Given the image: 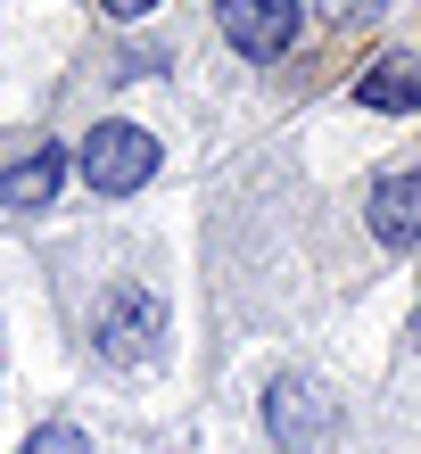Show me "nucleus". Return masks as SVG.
Masks as SVG:
<instances>
[{"mask_svg": "<svg viewBox=\"0 0 421 454\" xmlns=\"http://www.w3.org/2000/svg\"><path fill=\"white\" fill-rule=\"evenodd\" d=\"M265 430H273L281 454H306L314 438H331V396L314 380H298V372H281V380L265 388Z\"/></svg>", "mask_w": 421, "mask_h": 454, "instance_id": "nucleus-4", "label": "nucleus"}, {"mask_svg": "<svg viewBox=\"0 0 421 454\" xmlns=\"http://www.w3.org/2000/svg\"><path fill=\"white\" fill-rule=\"evenodd\" d=\"M157 174V141L141 124H99L91 141H83V182L99 199H124V191H141V182Z\"/></svg>", "mask_w": 421, "mask_h": 454, "instance_id": "nucleus-3", "label": "nucleus"}, {"mask_svg": "<svg viewBox=\"0 0 421 454\" xmlns=\"http://www.w3.org/2000/svg\"><path fill=\"white\" fill-rule=\"evenodd\" d=\"M99 9H108V17H149L157 0H99Z\"/></svg>", "mask_w": 421, "mask_h": 454, "instance_id": "nucleus-9", "label": "nucleus"}, {"mask_svg": "<svg viewBox=\"0 0 421 454\" xmlns=\"http://www.w3.org/2000/svg\"><path fill=\"white\" fill-rule=\"evenodd\" d=\"M413 347H421V306H413Z\"/></svg>", "mask_w": 421, "mask_h": 454, "instance_id": "nucleus-10", "label": "nucleus"}, {"mask_svg": "<svg viewBox=\"0 0 421 454\" xmlns=\"http://www.w3.org/2000/svg\"><path fill=\"white\" fill-rule=\"evenodd\" d=\"M91 339H99V356H108V364H149L157 339H166V306H157L149 289L124 281V289H108V298H99Z\"/></svg>", "mask_w": 421, "mask_h": 454, "instance_id": "nucleus-2", "label": "nucleus"}, {"mask_svg": "<svg viewBox=\"0 0 421 454\" xmlns=\"http://www.w3.org/2000/svg\"><path fill=\"white\" fill-rule=\"evenodd\" d=\"M215 25H223V42L240 50L248 67H273V59L298 50L306 9H298V0H215Z\"/></svg>", "mask_w": 421, "mask_h": 454, "instance_id": "nucleus-1", "label": "nucleus"}, {"mask_svg": "<svg viewBox=\"0 0 421 454\" xmlns=\"http://www.w3.org/2000/svg\"><path fill=\"white\" fill-rule=\"evenodd\" d=\"M58 182H66V149H34L17 166H0V207L9 215H34V207L58 199Z\"/></svg>", "mask_w": 421, "mask_h": 454, "instance_id": "nucleus-6", "label": "nucleus"}, {"mask_svg": "<svg viewBox=\"0 0 421 454\" xmlns=\"http://www.w3.org/2000/svg\"><path fill=\"white\" fill-rule=\"evenodd\" d=\"M25 454H91V438L74 430V421H42V430L25 438Z\"/></svg>", "mask_w": 421, "mask_h": 454, "instance_id": "nucleus-8", "label": "nucleus"}, {"mask_svg": "<svg viewBox=\"0 0 421 454\" xmlns=\"http://www.w3.org/2000/svg\"><path fill=\"white\" fill-rule=\"evenodd\" d=\"M372 239L380 248H413L421 239V166L413 174H380V191H372Z\"/></svg>", "mask_w": 421, "mask_h": 454, "instance_id": "nucleus-5", "label": "nucleus"}, {"mask_svg": "<svg viewBox=\"0 0 421 454\" xmlns=\"http://www.w3.org/2000/svg\"><path fill=\"white\" fill-rule=\"evenodd\" d=\"M355 99L380 116H421V67L413 59H372L355 74Z\"/></svg>", "mask_w": 421, "mask_h": 454, "instance_id": "nucleus-7", "label": "nucleus"}]
</instances>
